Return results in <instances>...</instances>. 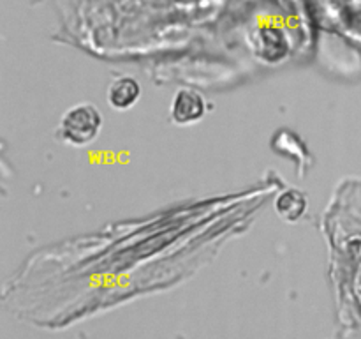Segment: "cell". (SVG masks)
I'll use <instances>...</instances> for the list:
<instances>
[{
	"instance_id": "obj_5",
	"label": "cell",
	"mask_w": 361,
	"mask_h": 339,
	"mask_svg": "<svg viewBox=\"0 0 361 339\" xmlns=\"http://www.w3.org/2000/svg\"><path fill=\"white\" fill-rule=\"evenodd\" d=\"M307 198L298 189H286L275 200V212L288 222H295L305 214Z\"/></svg>"
},
{
	"instance_id": "obj_4",
	"label": "cell",
	"mask_w": 361,
	"mask_h": 339,
	"mask_svg": "<svg viewBox=\"0 0 361 339\" xmlns=\"http://www.w3.org/2000/svg\"><path fill=\"white\" fill-rule=\"evenodd\" d=\"M141 97V85L136 78L133 76H118L113 80V83L108 87L106 99L111 108L118 112L133 108Z\"/></svg>"
},
{
	"instance_id": "obj_1",
	"label": "cell",
	"mask_w": 361,
	"mask_h": 339,
	"mask_svg": "<svg viewBox=\"0 0 361 339\" xmlns=\"http://www.w3.org/2000/svg\"><path fill=\"white\" fill-rule=\"evenodd\" d=\"M102 124H104V119L97 106L92 102H78L63 112L56 127V134L63 143L73 145V147H85L101 134Z\"/></svg>"
},
{
	"instance_id": "obj_3",
	"label": "cell",
	"mask_w": 361,
	"mask_h": 339,
	"mask_svg": "<svg viewBox=\"0 0 361 339\" xmlns=\"http://www.w3.org/2000/svg\"><path fill=\"white\" fill-rule=\"evenodd\" d=\"M254 48H256L259 59L267 60V62H279L288 55L289 42L282 30L275 27H264L256 34Z\"/></svg>"
},
{
	"instance_id": "obj_2",
	"label": "cell",
	"mask_w": 361,
	"mask_h": 339,
	"mask_svg": "<svg viewBox=\"0 0 361 339\" xmlns=\"http://www.w3.org/2000/svg\"><path fill=\"white\" fill-rule=\"evenodd\" d=\"M207 113V101L194 88H180L169 106L171 120L178 126H190L200 122Z\"/></svg>"
}]
</instances>
